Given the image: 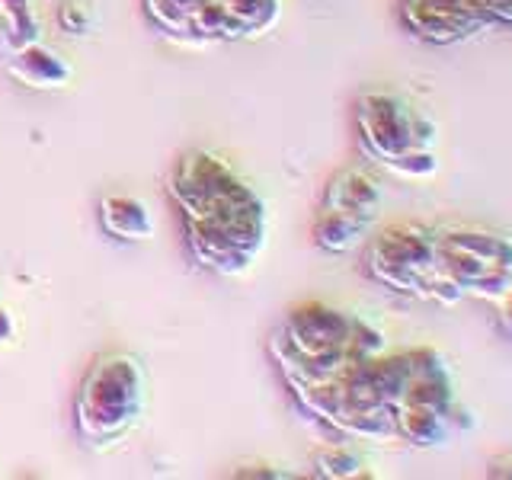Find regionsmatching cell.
<instances>
[{
	"label": "cell",
	"instance_id": "cell-17",
	"mask_svg": "<svg viewBox=\"0 0 512 480\" xmlns=\"http://www.w3.org/2000/svg\"><path fill=\"white\" fill-rule=\"evenodd\" d=\"M493 308H496V327H500V333L512 343V288L493 304Z\"/></svg>",
	"mask_w": 512,
	"mask_h": 480
},
{
	"label": "cell",
	"instance_id": "cell-4",
	"mask_svg": "<svg viewBox=\"0 0 512 480\" xmlns=\"http://www.w3.org/2000/svg\"><path fill=\"white\" fill-rule=\"evenodd\" d=\"M356 138L365 160L404 180H426L439 170L436 122L394 90H365L359 96Z\"/></svg>",
	"mask_w": 512,
	"mask_h": 480
},
{
	"label": "cell",
	"instance_id": "cell-6",
	"mask_svg": "<svg viewBox=\"0 0 512 480\" xmlns=\"http://www.w3.org/2000/svg\"><path fill=\"white\" fill-rule=\"evenodd\" d=\"M365 272L378 285L416 301H436V304L461 301L455 295V288L442 276L436 224L394 221L388 228L368 234Z\"/></svg>",
	"mask_w": 512,
	"mask_h": 480
},
{
	"label": "cell",
	"instance_id": "cell-3",
	"mask_svg": "<svg viewBox=\"0 0 512 480\" xmlns=\"http://www.w3.org/2000/svg\"><path fill=\"white\" fill-rule=\"evenodd\" d=\"M410 368V349H384L372 359L352 362L317 388H301L292 394L304 413L346 442L394 439V410L404 397Z\"/></svg>",
	"mask_w": 512,
	"mask_h": 480
},
{
	"label": "cell",
	"instance_id": "cell-2",
	"mask_svg": "<svg viewBox=\"0 0 512 480\" xmlns=\"http://www.w3.org/2000/svg\"><path fill=\"white\" fill-rule=\"evenodd\" d=\"M388 349L384 333L368 320L324 301H301L269 336V356L288 391L317 388L352 362Z\"/></svg>",
	"mask_w": 512,
	"mask_h": 480
},
{
	"label": "cell",
	"instance_id": "cell-1",
	"mask_svg": "<svg viewBox=\"0 0 512 480\" xmlns=\"http://www.w3.org/2000/svg\"><path fill=\"white\" fill-rule=\"evenodd\" d=\"M167 196L202 269L244 276L260 260L269 231L266 202L224 157L205 148L180 154L167 176Z\"/></svg>",
	"mask_w": 512,
	"mask_h": 480
},
{
	"label": "cell",
	"instance_id": "cell-12",
	"mask_svg": "<svg viewBox=\"0 0 512 480\" xmlns=\"http://www.w3.org/2000/svg\"><path fill=\"white\" fill-rule=\"evenodd\" d=\"M100 228L112 240H125V244H148L157 234V224L151 208L135 196H119V192H109L100 199Z\"/></svg>",
	"mask_w": 512,
	"mask_h": 480
},
{
	"label": "cell",
	"instance_id": "cell-9",
	"mask_svg": "<svg viewBox=\"0 0 512 480\" xmlns=\"http://www.w3.org/2000/svg\"><path fill=\"white\" fill-rule=\"evenodd\" d=\"M381 205L384 192L372 170H336L324 186V199L314 215V244L324 253H349L362 247L381 215Z\"/></svg>",
	"mask_w": 512,
	"mask_h": 480
},
{
	"label": "cell",
	"instance_id": "cell-5",
	"mask_svg": "<svg viewBox=\"0 0 512 480\" xmlns=\"http://www.w3.org/2000/svg\"><path fill=\"white\" fill-rule=\"evenodd\" d=\"M148 404L144 365L132 352H103L84 372L74 394V432L93 452L132 436Z\"/></svg>",
	"mask_w": 512,
	"mask_h": 480
},
{
	"label": "cell",
	"instance_id": "cell-19",
	"mask_svg": "<svg viewBox=\"0 0 512 480\" xmlns=\"http://www.w3.org/2000/svg\"><path fill=\"white\" fill-rule=\"evenodd\" d=\"M490 477H512V458L496 461L493 468H490Z\"/></svg>",
	"mask_w": 512,
	"mask_h": 480
},
{
	"label": "cell",
	"instance_id": "cell-16",
	"mask_svg": "<svg viewBox=\"0 0 512 480\" xmlns=\"http://www.w3.org/2000/svg\"><path fill=\"white\" fill-rule=\"evenodd\" d=\"M474 7L487 16L493 29L512 26V0H474Z\"/></svg>",
	"mask_w": 512,
	"mask_h": 480
},
{
	"label": "cell",
	"instance_id": "cell-7",
	"mask_svg": "<svg viewBox=\"0 0 512 480\" xmlns=\"http://www.w3.org/2000/svg\"><path fill=\"white\" fill-rule=\"evenodd\" d=\"M144 16L180 42H247L276 29L282 0H141Z\"/></svg>",
	"mask_w": 512,
	"mask_h": 480
},
{
	"label": "cell",
	"instance_id": "cell-18",
	"mask_svg": "<svg viewBox=\"0 0 512 480\" xmlns=\"http://www.w3.org/2000/svg\"><path fill=\"white\" fill-rule=\"evenodd\" d=\"M13 333H16L13 317H10L7 311H0V346H7V343L13 340Z\"/></svg>",
	"mask_w": 512,
	"mask_h": 480
},
{
	"label": "cell",
	"instance_id": "cell-10",
	"mask_svg": "<svg viewBox=\"0 0 512 480\" xmlns=\"http://www.w3.org/2000/svg\"><path fill=\"white\" fill-rule=\"evenodd\" d=\"M400 23L429 45H455L493 29L474 0H400Z\"/></svg>",
	"mask_w": 512,
	"mask_h": 480
},
{
	"label": "cell",
	"instance_id": "cell-13",
	"mask_svg": "<svg viewBox=\"0 0 512 480\" xmlns=\"http://www.w3.org/2000/svg\"><path fill=\"white\" fill-rule=\"evenodd\" d=\"M32 42H42V23L32 0H0V52L4 58L23 52Z\"/></svg>",
	"mask_w": 512,
	"mask_h": 480
},
{
	"label": "cell",
	"instance_id": "cell-11",
	"mask_svg": "<svg viewBox=\"0 0 512 480\" xmlns=\"http://www.w3.org/2000/svg\"><path fill=\"white\" fill-rule=\"evenodd\" d=\"M7 74L26 90H42V93H55L71 84V64L55 48H48L42 42H32L23 52L10 55Z\"/></svg>",
	"mask_w": 512,
	"mask_h": 480
},
{
	"label": "cell",
	"instance_id": "cell-14",
	"mask_svg": "<svg viewBox=\"0 0 512 480\" xmlns=\"http://www.w3.org/2000/svg\"><path fill=\"white\" fill-rule=\"evenodd\" d=\"M311 468L317 477H333V480H343V477H362L365 474V458L349 445H327L320 448L314 455Z\"/></svg>",
	"mask_w": 512,
	"mask_h": 480
},
{
	"label": "cell",
	"instance_id": "cell-8",
	"mask_svg": "<svg viewBox=\"0 0 512 480\" xmlns=\"http://www.w3.org/2000/svg\"><path fill=\"white\" fill-rule=\"evenodd\" d=\"M439 266L458 298L496 304L512 288V234L484 224H436Z\"/></svg>",
	"mask_w": 512,
	"mask_h": 480
},
{
	"label": "cell",
	"instance_id": "cell-15",
	"mask_svg": "<svg viewBox=\"0 0 512 480\" xmlns=\"http://www.w3.org/2000/svg\"><path fill=\"white\" fill-rule=\"evenodd\" d=\"M58 23L71 32V36H90L93 29V13L84 0H68L61 10H58Z\"/></svg>",
	"mask_w": 512,
	"mask_h": 480
}]
</instances>
